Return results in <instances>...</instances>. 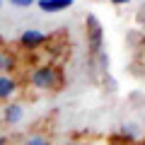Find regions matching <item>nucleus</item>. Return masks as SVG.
<instances>
[{
    "label": "nucleus",
    "mask_w": 145,
    "mask_h": 145,
    "mask_svg": "<svg viewBox=\"0 0 145 145\" xmlns=\"http://www.w3.org/2000/svg\"><path fill=\"white\" fill-rule=\"evenodd\" d=\"M29 85L39 92H53L63 85V72L58 65L53 63H44V65H36L29 72Z\"/></svg>",
    "instance_id": "nucleus-1"
},
{
    "label": "nucleus",
    "mask_w": 145,
    "mask_h": 145,
    "mask_svg": "<svg viewBox=\"0 0 145 145\" xmlns=\"http://www.w3.org/2000/svg\"><path fill=\"white\" fill-rule=\"evenodd\" d=\"M85 29H87V39H89V51L97 56L102 53V44H104V29L99 24V20L94 15H87L85 20Z\"/></svg>",
    "instance_id": "nucleus-2"
},
{
    "label": "nucleus",
    "mask_w": 145,
    "mask_h": 145,
    "mask_svg": "<svg viewBox=\"0 0 145 145\" xmlns=\"http://www.w3.org/2000/svg\"><path fill=\"white\" fill-rule=\"evenodd\" d=\"M48 44V34L41 29H24L20 34V46L24 51H36V48H41Z\"/></svg>",
    "instance_id": "nucleus-3"
},
{
    "label": "nucleus",
    "mask_w": 145,
    "mask_h": 145,
    "mask_svg": "<svg viewBox=\"0 0 145 145\" xmlns=\"http://www.w3.org/2000/svg\"><path fill=\"white\" fill-rule=\"evenodd\" d=\"M0 119H3V123L5 126H20L22 121H24V104L22 102H7L3 104V109H0Z\"/></svg>",
    "instance_id": "nucleus-4"
},
{
    "label": "nucleus",
    "mask_w": 145,
    "mask_h": 145,
    "mask_svg": "<svg viewBox=\"0 0 145 145\" xmlns=\"http://www.w3.org/2000/svg\"><path fill=\"white\" fill-rule=\"evenodd\" d=\"M20 94V80L15 75H7V72H0V102L7 104Z\"/></svg>",
    "instance_id": "nucleus-5"
},
{
    "label": "nucleus",
    "mask_w": 145,
    "mask_h": 145,
    "mask_svg": "<svg viewBox=\"0 0 145 145\" xmlns=\"http://www.w3.org/2000/svg\"><path fill=\"white\" fill-rule=\"evenodd\" d=\"M75 5V0H36V7L41 12H63V10H68V7H72Z\"/></svg>",
    "instance_id": "nucleus-6"
},
{
    "label": "nucleus",
    "mask_w": 145,
    "mask_h": 145,
    "mask_svg": "<svg viewBox=\"0 0 145 145\" xmlns=\"http://www.w3.org/2000/svg\"><path fill=\"white\" fill-rule=\"evenodd\" d=\"M15 70H17V56L12 51H0V72L12 75Z\"/></svg>",
    "instance_id": "nucleus-7"
},
{
    "label": "nucleus",
    "mask_w": 145,
    "mask_h": 145,
    "mask_svg": "<svg viewBox=\"0 0 145 145\" xmlns=\"http://www.w3.org/2000/svg\"><path fill=\"white\" fill-rule=\"evenodd\" d=\"M140 133H143V131H140V126L138 123H123L121 126V135H123V138H128V140H135V138H140Z\"/></svg>",
    "instance_id": "nucleus-8"
},
{
    "label": "nucleus",
    "mask_w": 145,
    "mask_h": 145,
    "mask_svg": "<svg viewBox=\"0 0 145 145\" xmlns=\"http://www.w3.org/2000/svg\"><path fill=\"white\" fill-rule=\"evenodd\" d=\"M24 145H51V138L46 133H29L24 138Z\"/></svg>",
    "instance_id": "nucleus-9"
},
{
    "label": "nucleus",
    "mask_w": 145,
    "mask_h": 145,
    "mask_svg": "<svg viewBox=\"0 0 145 145\" xmlns=\"http://www.w3.org/2000/svg\"><path fill=\"white\" fill-rule=\"evenodd\" d=\"M10 5H15V7H31V5H36V0H10Z\"/></svg>",
    "instance_id": "nucleus-10"
},
{
    "label": "nucleus",
    "mask_w": 145,
    "mask_h": 145,
    "mask_svg": "<svg viewBox=\"0 0 145 145\" xmlns=\"http://www.w3.org/2000/svg\"><path fill=\"white\" fill-rule=\"evenodd\" d=\"M109 3H111V5H128V3H131V0H109Z\"/></svg>",
    "instance_id": "nucleus-11"
},
{
    "label": "nucleus",
    "mask_w": 145,
    "mask_h": 145,
    "mask_svg": "<svg viewBox=\"0 0 145 145\" xmlns=\"http://www.w3.org/2000/svg\"><path fill=\"white\" fill-rule=\"evenodd\" d=\"M0 145H7V135L5 133H0Z\"/></svg>",
    "instance_id": "nucleus-12"
},
{
    "label": "nucleus",
    "mask_w": 145,
    "mask_h": 145,
    "mask_svg": "<svg viewBox=\"0 0 145 145\" xmlns=\"http://www.w3.org/2000/svg\"><path fill=\"white\" fill-rule=\"evenodd\" d=\"M61 145H80L78 140H65V143H61Z\"/></svg>",
    "instance_id": "nucleus-13"
},
{
    "label": "nucleus",
    "mask_w": 145,
    "mask_h": 145,
    "mask_svg": "<svg viewBox=\"0 0 145 145\" xmlns=\"http://www.w3.org/2000/svg\"><path fill=\"white\" fill-rule=\"evenodd\" d=\"M0 5H3V0H0Z\"/></svg>",
    "instance_id": "nucleus-14"
}]
</instances>
